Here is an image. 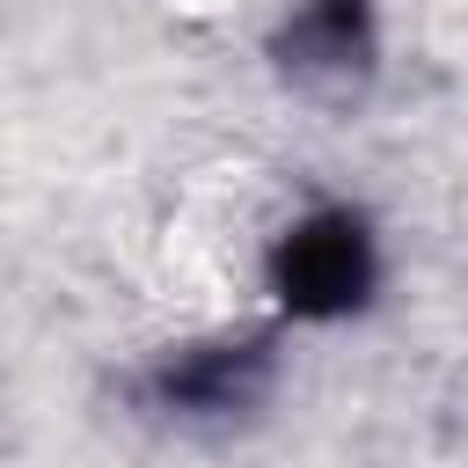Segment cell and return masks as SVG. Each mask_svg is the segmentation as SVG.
<instances>
[{"label":"cell","mask_w":468,"mask_h":468,"mask_svg":"<svg viewBox=\"0 0 468 468\" xmlns=\"http://www.w3.org/2000/svg\"><path fill=\"white\" fill-rule=\"evenodd\" d=\"M278 285L300 314H344L373 285V241L351 212H322L278 249Z\"/></svg>","instance_id":"1"},{"label":"cell","mask_w":468,"mask_h":468,"mask_svg":"<svg viewBox=\"0 0 468 468\" xmlns=\"http://www.w3.org/2000/svg\"><path fill=\"white\" fill-rule=\"evenodd\" d=\"M271 358L263 344H219V351H190L161 373V402L176 410H241L256 388H263Z\"/></svg>","instance_id":"2"},{"label":"cell","mask_w":468,"mask_h":468,"mask_svg":"<svg viewBox=\"0 0 468 468\" xmlns=\"http://www.w3.org/2000/svg\"><path fill=\"white\" fill-rule=\"evenodd\" d=\"M292 73H358L366 66V0H300L292 29H285Z\"/></svg>","instance_id":"3"}]
</instances>
